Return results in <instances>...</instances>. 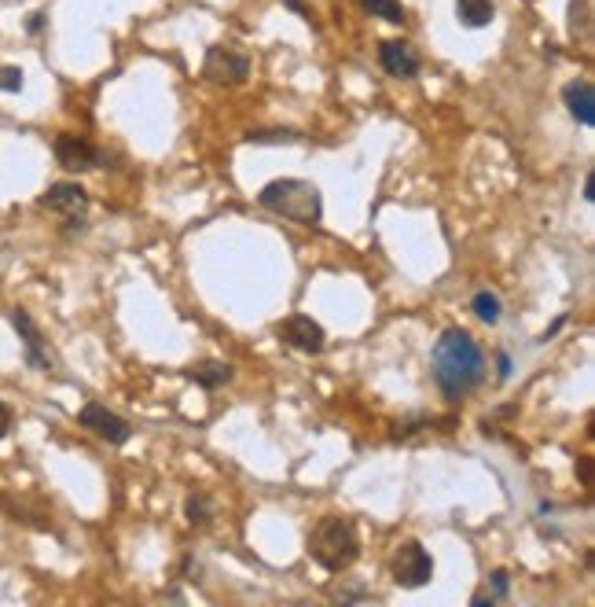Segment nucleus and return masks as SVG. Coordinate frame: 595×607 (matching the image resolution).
I'll return each instance as SVG.
<instances>
[{
	"instance_id": "obj_1",
	"label": "nucleus",
	"mask_w": 595,
	"mask_h": 607,
	"mask_svg": "<svg viewBox=\"0 0 595 607\" xmlns=\"http://www.w3.org/2000/svg\"><path fill=\"white\" fill-rule=\"evenodd\" d=\"M430 368H434V383L441 387V394L449 401H460V398H467L471 390L482 387L485 354H482V346L474 343L471 332L449 328V332H441V339L434 343Z\"/></svg>"
},
{
	"instance_id": "obj_2",
	"label": "nucleus",
	"mask_w": 595,
	"mask_h": 607,
	"mask_svg": "<svg viewBox=\"0 0 595 607\" xmlns=\"http://www.w3.org/2000/svg\"><path fill=\"white\" fill-rule=\"evenodd\" d=\"M360 556V534L357 523L346 516H327L320 519L309 534V560L316 567H324L327 574L349 571Z\"/></svg>"
},
{
	"instance_id": "obj_3",
	"label": "nucleus",
	"mask_w": 595,
	"mask_h": 607,
	"mask_svg": "<svg viewBox=\"0 0 595 607\" xmlns=\"http://www.w3.org/2000/svg\"><path fill=\"white\" fill-rule=\"evenodd\" d=\"M258 203L269 214H280L287 221H298V225H320L324 218V195L313 181H298V177H280V181H269L258 192Z\"/></svg>"
},
{
	"instance_id": "obj_4",
	"label": "nucleus",
	"mask_w": 595,
	"mask_h": 607,
	"mask_svg": "<svg viewBox=\"0 0 595 607\" xmlns=\"http://www.w3.org/2000/svg\"><path fill=\"white\" fill-rule=\"evenodd\" d=\"M390 574L401 589H423L434 578V560L419 541H401L390 560Z\"/></svg>"
},
{
	"instance_id": "obj_5",
	"label": "nucleus",
	"mask_w": 595,
	"mask_h": 607,
	"mask_svg": "<svg viewBox=\"0 0 595 607\" xmlns=\"http://www.w3.org/2000/svg\"><path fill=\"white\" fill-rule=\"evenodd\" d=\"M250 74V56L236 45H210L203 63V78L214 85H243Z\"/></svg>"
},
{
	"instance_id": "obj_6",
	"label": "nucleus",
	"mask_w": 595,
	"mask_h": 607,
	"mask_svg": "<svg viewBox=\"0 0 595 607\" xmlns=\"http://www.w3.org/2000/svg\"><path fill=\"white\" fill-rule=\"evenodd\" d=\"M276 335H280L291 350H298V354H320L327 346L324 328H320L313 317H305V313H291L287 321L276 324Z\"/></svg>"
},
{
	"instance_id": "obj_7",
	"label": "nucleus",
	"mask_w": 595,
	"mask_h": 607,
	"mask_svg": "<svg viewBox=\"0 0 595 607\" xmlns=\"http://www.w3.org/2000/svg\"><path fill=\"white\" fill-rule=\"evenodd\" d=\"M78 420L85 431H92V435L103 438V442H111V446H125L129 435H133V427L125 424L118 413H111L107 405H100V401H89V405L78 413Z\"/></svg>"
},
{
	"instance_id": "obj_8",
	"label": "nucleus",
	"mask_w": 595,
	"mask_h": 607,
	"mask_svg": "<svg viewBox=\"0 0 595 607\" xmlns=\"http://www.w3.org/2000/svg\"><path fill=\"white\" fill-rule=\"evenodd\" d=\"M56 162L63 166V170H70V173H89V170H96L103 162V151L92 144V140H85V137H78V133H59L56 137Z\"/></svg>"
},
{
	"instance_id": "obj_9",
	"label": "nucleus",
	"mask_w": 595,
	"mask_h": 607,
	"mask_svg": "<svg viewBox=\"0 0 595 607\" xmlns=\"http://www.w3.org/2000/svg\"><path fill=\"white\" fill-rule=\"evenodd\" d=\"M41 210H52V214H59V218L78 221L81 214L89 210V192L74 181H59L41 195Z\"/></svg>"
},
{
	"instance_id": "obj_10",
	"label": "nucleus",
	"mask_w": 595,
	"mask_h": 607,
	"mask_svg": "<svg viewBox=\"0 0 595 607\" xmlns=\"http://www.w3.org/2000/svg\"><path fill=\"white\" fill-rule=\"evenodd\" d=\"M8 321H12V328L19 332V339H23V346H26V365H34V368H41V372H48V368H52V357H48L45 335H41V328L30 321V313L12 310V313H8Z\"/></svg>"
},
{
	"instance_id": "obj_11",
	"label": "nucleus",
	"mask_w": 595,
	"mask_h": 607,
	"mask_svg": "<svg viewBox=\"0 0 595 607\" xmlns=\"http://www.w3.org/2000/svg\"><path fill=\"white\" fill-rule=\"evenodd\" d=\"M379 63L390 78H416L419 74V56L405 41H382L379 45Z\"/></svg>"
},
{
	"instance_id": "obj_12",
	"label": "nucleus",
	"mask_w": 595,
	"mask_h": 607,
	"mask_svg": "<svg viewBox=\"0 0 595 607\" xmlns=\"http://www.w3.org/2000/svg\"><path fill=\"white\" fill-rule=\"evenodd\" d=\"M562 104H566V111L573 115V122H581V126L592 129L595 126V89L592 81H570L566 89H562Z\"/></svg>"
},
{
	"instance_id": "obj_13",
	"label": "nucleus",
	"mask_w": 595,
	"mask_h": 607,
	"mask_svg": "<svg viewBox=\"0 0 595 607\" xmlns=\"http://www.w3.org/2000/svg\"><path fill=\"white\" fill-rule=\"evenodd\" d=\"M184 376L195 383V387L203 390H221L232 383V376H236V368L228 365V361H195V365L184 372Z\"/></svg>"
},
{
	"instance_id": "obj_14",
	"label": "nucleus",
	"mask_w": 595,
	"mask_h": 607,
	"mask_svg": "<svg viewBox=\"0 0 595 607\" xmlns=\"http://www.w3.org/2000/svg\"><path fill=\"white\" fill-rule=\"evenodd\" d=\"M456 19L471 30H482L496 19V4L493 0H456Z\"/></svg>"
},
{
	"instance_id": "obj_15",
	"label": "nucleus",
	"mask_w": 595,
	"mask_h": 607,
	"mask_svg": "<svg viewBox=\"0 0 595 607\" xmlns=\"http://www.w3.org/2000/svg\"><path fill=\"white\" fill-rule=\"evenodd\" d=\"M471 310L478 313V321L500 324V317H504V302H500V295H493V291H478V295L471 298Z\"/></svg>"
},
{
	"instance_id": "obj_16",
	"label": "nucleus",
	"mask_w": 595,
	"mask_h": 607,
	"mask_svg": "<svg viewBox=\"0 0 595 607\" xmlns=\"http://www.w3.org/2000/svg\"><path fill=\"white\" fill-rule=\"evenodd\" d=\"M570 30L581 41H592V0H573L570 4Z\"/></svg>"
},
{
	"instance_id": "obj_17",
	"label": "nucleus",
	"mask_w": 595,
	"mask_h": 607,
	"mask_svg": "<svg viewBox=\"0 0 595 607\" xmlns=\"http://www.w3.org/2000/svg\"><path fill=\"white\" fill-rule=\"evenodd\" d=\"M184 516H188L191 527H206L214 519V504H210L206 493H191L188 504H184Z\"/></svg>"
},
{
	"instance_id": "obj_18",
	"label": "nucleus",
	"mask_w": 595,
	"mask_h": 607,
	"mask_svg": "<svg viewBox=\"0 0 595 607\" xmlns=\"http://www.w3.org/2000/svg\"><path fill=\"white\" fill-rule=\"evenodd\" d=\"M364 8H368L375 19H382V23H393V26L405 23V8H401V0H364Z\"/></svg>"
},
{
	"instance_id": "obj_19",
	"label": "nucleus",
	"mask_w": 595,
	"mask_h": 607,
	"mask_svg": "<svg viewBox=\"0 0 595 607\" xmlns=\"http://www.w3.org/2000/svg\"><path fill=\"white\" fill-rule=\"evenodd\" d=\"M247 140H250V144H291V140H298V137H294V133H280V129H276V133H265V129H250Z\"/></svg>"
},
{
	"instance_id": "obj_20",
	"label": "nucleus",
	"mask_w": 595,
	"mask_h": 607,
	"mask_svg": "<svg viewBox=\"0 0 595 607\" xmlns=\"http://www.w3.org/2000/svg\"><path fill=\"white\" fill-rule=\"evenodd\" d=\"M0 89H4V92H19V89H23V70H19V67H4V63H0Z\"/></svg>"
},
{
	"instance_id": "obj_21",
	"label": "nucleus",
	"mask_w": 595,
	"mask_h": 607,
	"mask_svg": "<svg viewBox=\"0 0 595 607\" xmlns=\"http://www.w3.org/2000/svg\"><path fill=\"white\" fill-rule=\"evenodd\" d=\"M507 589H511V574H507V571H493V596H496V600H504Z\"/></svg>"
},
{
	"instance_id": "obj_22",
	"label": "nucleus",
	"mask_w": 595,
	"mask_h": 607,
	"mask_svg": "<svg viewBox=\"0 0 595 607\" xmlns=\"http://www.w3.org/2000/svg\"><path fill=\"white\" fill-rule=\"evenodd\" d=\"M8 431H12V409L0 401V438H8Z\"/></svg>"
},
{
	"instance_id": "obj_23",
	"label": "nucleus",
	"mask_w": 595,
	"mask_h": 607,
	"mask_svg": "<svg viewBox=\"0 0 595 607\" xmlns=\"http://www.w3.org/2000/svg\"><path fill=\"white\" fill-rule=\"evenodd\" d=\"M26 30H30V34H41V30H45V12H34V15H30Z\"/></svg>"
},
{
	"instance_id": "obj_24",
	"label": "nucleus",
	"mask_w": 595,
	"mask_h": 607,
	"mask_svg": "<svg viewBox=\"0 0 595 607\" xmlns=\"http://www.w3.org/2000/svg\"><path fill=\"white\" fill-rule=\"evenodd\" d=\"M584 203H595V173L584 177Z\"/></svg>"
},
{
	"instance_id": "obj_25",
	"label": "nucleus",
	"mask_w": 595,
	"mask_h": 607,
	"mask_svg": "<svg viewBox=\"0 0 595 607\" xmlns=\"http://www.w3.org/2000/svg\"><path fill=\"white\" fill-rule=\"evenodd\" d=\"M496 365H500V379H507V376H511V357H507V354H500V357H496Z\"/></svg>"
},
{
	"instance_id": "obj_26",
	"label": "nucleus",
	"mask_w": 595,
	"mask_h": 607,
	"mask_svg": "<svg viewBox=\"0 0 595 607\" xmlns=\"http://www.w3.org/2000/svg\"><path fill=\"white\" fill-rule=\"evenodd\" d=\"M364 589H349V593H338V600H342V604H349V600H364Z\"/></svg>"
},
{
	"instance_id": "obj_27",
	"label": "nucleus",
	"mask_w": 595,
	"mask_h": 607,
	"mask_svg": "<svg viewBox=\"0 0 595 607\" xmlns=\"http://www.w3.org/2000/svg\"><path fill=\"white\" fill-rule=\"evenodd\" d=\"M291 12H298V15H309V8H305V0H283Z\"/></svg>"
}]
</instances>
